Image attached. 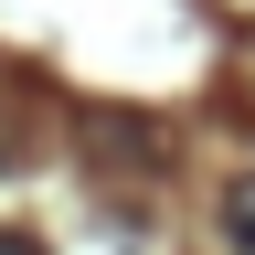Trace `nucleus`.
Here are the masks:
<instances>
[{
  "label": "nucleus",
  "mask_w": 255,
  "mask_h": 255,
  "mask_svg": "<svg viewBox=\"0 0 255 255\" xmlns=\"http://www.w3.org/2000/svg\"><path fill=\"white\" fill-rule=\"evenodd\" d=\"M223 234H234V255H255V170L223 181Z\"/></svg>",
  "instance_id": "1"
},
{
  "label": "nucleus",
  "mask_w": 255,
  "mask_h": 255,
  "mask_svg": "<svg viewBox=\"0 0 255 255\" xmlns=\"http://www.w3.org/2000/svg\"><path fill=\"white\" fill-rule=\"evenodd\" d=\"M0 255H43V245H32V234H11V223H0Z\"/></svg>",
  "instance_id": "2"
}]
</instances>
